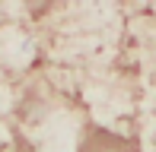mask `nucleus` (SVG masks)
Returning <instances> with one entry per match:
<instances>
[{
  "label": "nucleus",
  "mask_w": 156,
  "mask_h": 152,
  "mask_svg": "<svg viewBox=\"0 0 156 152\" xmlns=\"http://www.w3.org/2000/svg\"><path fill=\"white\" fill-rule=\"evenodd\" d=\"M76 152H140V146H137V140L127 136V133H118V130H112V127L93 124V127H86Z\"/></svg>",
  "instance_id": "nucleus-1"
},
{
  "label": "nucleus",
  "mask_w": 156,
  "mask_h": 152,
  "mask_svg": "<svg viewBox=\"0 0 156 152\" xmlns=\"http://www.w3.org/2000/svg\"><path fill=\"white\" fill-rule=\"evenodd\" d=\"M10 152H38V149H35V146H32L29 140H26L23 133H16V136H13V146H10Z\"/></svg>",
  "instance_id": "nucleus-2"
}]
</instances>
